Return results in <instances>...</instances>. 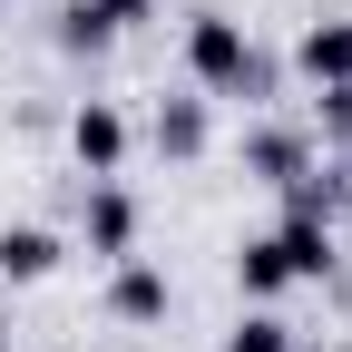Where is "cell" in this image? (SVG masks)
Returning <instances> with one entry per match:
<instances>
[{
  "label": "cell",
  "mask_w": 352,
  "mask_h": 352,
  "mask_svg": "<svg viewBox=\"0 0 352 352\" xmlns=\"http://www.w3.org/2000/svg\"><path fill=\"white\" fill-rule=\"evenodd\" d=\"M245 166L264 176V186H294V176H303V138H284V127H254V138H245Z\"/></svg>",
  "instance_id": "9c48e42d"
},
{
  "label": "cell",
  "mask_w": 352,
  "mask_h": 352,
  "mask_svg": "<svg viewBox=\"0 0 352 352\" xmlns=\"http://www.w3.org/2000/svg\"><path fill=\"white\" fill-rule=\"evenodd\" d=\"M274 245H284V274L294 284H323L333 274V215H284Z\"/></svg>",
  "instance_id": "52a82bcc"
},
{
  "label": "cell",
  "mask_w": 352,
  "mask_h": 352,
  "mask_svg": "<svg viewBox=\"0 0 352 352\" xmlns=\"http://www.w3.org/2000/svg\"><path fill=\"white\" fill-rule=\"evenodd\" d=\"M78 235H88V254H98V264H127V254H138V196L98 176V186H88V215H78Z\"/></svg>",
  "instance_id": "7a4b0ae2"
},
{
  "label": "cell",
  "mask_w": 352,
  "mask_h": 352,
  "mask_svg": "<svg viewBox=\"0 0 352 352\" xmlns=\"http://www.w3.org/2000/svg\"><path fill=\"white\" fill-rule=\"evenodd\" d=\"M166 303H176V284H166V264H147V254H127L108 274V314L118 323H166Z\"/></svg>",
  "instance_id": "3957f363"
},
{
  "label": "cell",
  "mask_w": 352,
  "mask_h": 352,
  "mask_svg": "<svg viewBox=\"0 0 352 352\" xmlns=\"http://www.w3.org/2000/svg\"><path fill=\"white\" fill-rule=\"evenodd\" d=\"M226 352H294V323H274V314H245V323L226 333Z\"/></svg>",
  "instance_id": "7c38bea8"
},
{
  "label": "cell",
  "mask_w": 352,
  "mask_h": 352,
  "mask_svg": "<svg viewBox=\"0 0 352 352\" xmlns=\"http://www.w3.org/2000/svg\"><path fill=\"white\" fill-rule=\"evenodd\" d=\"M235 284H245V303H274V294L294 284V274H284V245H274V235H254V245L235 254Z\"/></svg>",
  "instance_id": "30bf717a"
},
{
  "label": "cell",
  "mask_w": 352,
  "mask_h": 352,
  "mask_svg": "<svg viewBox=\"0 0 352 352\" xmlns=\"http://www.w3.org/2000/svg\"><path fill=\"white\" fill-rule=\"evenodd\" d=\"M147 138H157V157H176V166H196V157H206V98H166Z\"/></svg>",
  "instance_id": "ba28073f"
},
{
  "label": "cell",
  "mask_w": 352,
  "mask_h": 352,
  "mask_svg": "<svg viewBox=\"0 0 352 352\" xmlns=\"http://www.w3.org/2000/svg\"><path fill=\"white\" fill-rule=\"evenodd\" d=\"M294 69L314 78V88H352V20H314L294 39Z\"/></svg>",
  "instance_id": "5b68a950"
},
{
  "label": "cell",
  "mask_w": 352,
  "mask_h": 352,
  "mask_svg": "<svg viewBox=\"0 0 352 352\" xmlns=\"http://www.w3.org/2000/svg\"><path fill=\"white\" fill-rule=\"evenodd\" d=\"M0 352H10V314H0Z\"/></svg>",
  "instance_id": "9a60e30c"
},
{
  "label": "cell",
  "mask_w": 352,
  "mask_h": 352,
  "mask_svg": "<svg viewBox=\"0 0 352 352\" xmlns=\"http://www.w3.org/2000/svg\"><path fill=\"white\" fill-rule=\"evenodd\" d=\"M59 254H69V245H59L50 226H0V284H50Z\"/></svg>",
  "instance_id": "8992f818"
},
{
  "label": "cell",
  "mask_w": 352,
  "mask_h": 352,
  "mask_svg": "<svg viewBox=\"0 0 352 352\" xmlns=\"http://www.w3.org/2000/svg\"><path fill=\"white\" fill-rule=\"evenodd\" d=\"M186 78L206 88V98H264V59H254L245 20L196 10V20H186Z\"/></svg>",
  "instance_id": "6da1fadb"
},
{
  "label": "cell",
  "mask_w": 352,
  "mask_h": 352,
  "mask_svg": "<svg viewBox=\"0 0 352 352\" xmlns=\"http://www.w3.org/2000/svg\"><path fill=\"white\" fill-rule=\"evenodd\" d=\"M323 127H333V138H352V88H323Z\"/></svg>",
  "instance_id": "5bb4252c"
},
{
  "label": "cell",
  "mask_w": 352,
  "mask_h": 352,
  "mask_svg": "<svg viewBox=\"0 0 352 352\" xmlns=\"http://www.w3.org/2000/svg\"><path fill=\"white\" fill-rule=\"evenodd\" d=\"M88 10H98L108 30H138V20H157V0H88Z\"/></svg>",
  "instance_id": "4fadbf2b"
},
{
  "label": "cell",
  "mask_w": 352,
  "mask_h": 352,
  "mask_svg": "<svg viewBox=\"0 0 352 352\" xmlns=\"http://www.w3.org/2000/svg\"><path fill=\"white\" fill-rule=\"evenodd\" d=\"M69 157H78L88 176H118V157H127V118H118L108 98H88V108L69 118Z\"/></svg>",
  "instance_id": "277c9868"
},
{
  "label": "cell",
  "mask_w": 352,
  "mask_h": 352,
  "mask_svg": "<svg viewBox=\"0 0 352 352\" xmlns=\"http://www.w3.org/2000/svg\"><path fill=\"white\" fill-rule=\"evenodd\" d=\"M108 39H118V30H108L98 10H88V0H69V10H59V50H69V59H98Z\"/></svg>",
  "instance_id": "8fae6325"
}]
</instances>
